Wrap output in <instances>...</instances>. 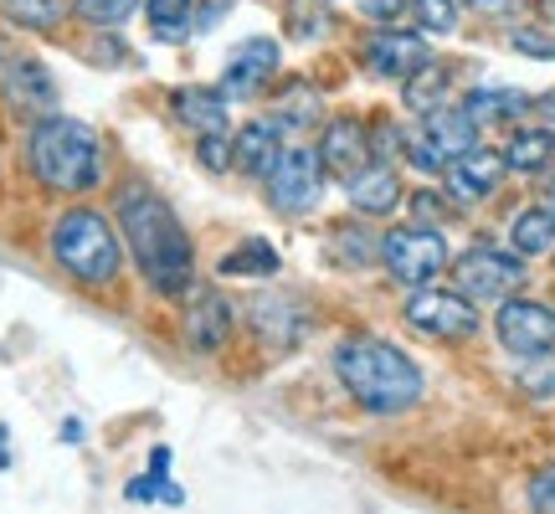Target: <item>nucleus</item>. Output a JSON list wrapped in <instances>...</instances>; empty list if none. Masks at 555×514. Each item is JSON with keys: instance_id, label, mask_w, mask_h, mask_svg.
I'll return each mask as SVG.
<instances>
[{"instance_id": "nucleus-1", "label": "nucleus", "mask_w": 555, "mask_h": 514, "mask_svg": "<svg viewBox=\"0 0 555 514\" xmlns=\"http://www.w3.org/2000/svg\"><path fill=\"white\" fill-rule=\"evenodd\" d=\"M119 232L129 242V253H134L144 283L155 294L176 298L191 288V278H196V247H191L185 227H180V217L170 211L165 196L144 191V185H129L119 196Z\"/></svg>"}, {"instance_id": "nucleus-2", "label": "nucleus", "mask_w": 555, "mask_h": 514, "mask_svg": "<svg viewBox=\"0 0 555 514\" xmlns=\"http://www.w3.org/2000/svg\"><path fill=\"white\" fill-rule=\"evenodd\" d=\"M335 376L350 391V401H360L365 412H376V416L412 412L416 401H422V371L391 339H376V335L345 339L335 350Z\"/></svg>"}, {"instance_id": "nucleus-3", "label": "nucleus", "mask_w": 555, "mask_h": 514, "mask_svg": "<svg viewBox=\"0 0 555 514\" xmlns=\"http://www.w3.org/2000/svg\"><path fill=\"white\" fill-rule=\"evenodd\" d=\"M26 165L31 176L57 191V196H82L103 180V144L99 134L88 129L73 114H47V119L31 124L26 134Z\"/></svg>"}, {"instance_id": "nucleus-4", "label": "nucleus", "mask_w": 555, "mask_h": 514, "mask_svg": "<svg viewBox=\"0 0 555 514\" xmlns=\"http://www.w3.org/2000/svg\"><path fill=\"white\" fill-rule=\"evenodd\" d=\"M52 257H57V268L73 283L108 288V283H119V268H124V232H114L108 217H99V211L73 206L52 227Z\"/></svg>"}, {"instance_id": "nucleus-5", "label": "nucleus", "mask_w": 555, "mask_h": 514, "mask_svg": "<svg viewBox=\"0 0 555 514\" xmlns=\"http://www.w3.org/2000/svg\"><path fill=\"white\" fill-rule=\"evenodd\" d=\"M380 262H386V273L391 283L401 288H427L442 268H448V237L437 232V227H397V232H386L380 237Z\"/></svg>"}, {"instance_id": "nucleus-6", "label": "nucleus", "mask_w": 555, "mask_h": 514, "mask_svg": "<svg viewBox=\"0 0 555 514\" xmlns=\"http://www.w3.org/2000/svg\"><path fill=\"white\" fill-rule=\"evenodd\" d=\"M262 180H268V206L278 217H304L324 191V159H319V150L283 144V155L273 159V170Z\"/></svg>"}, {"instance_id": "nucleus-7", "label": "nucleus", "mask_w": 555, "mask_h": 514, "mask_svg": "<svg viewBox=\"0 0 555 514\" xmlns=\"http://www.w3.org/2000/svg\"><path fill=\"white\" fill-rule=\"evenodd\" d=\"M525 288V257L499 253V247H468L457 257V294L483 298V304H504Z\"/></svg>"}, {"instance_id": "nucleus-8", "label": "nucleus", "mask_w": 555, "mask_h": 514, "mask_svg": "<svg viewBox=\"0 0 555 514\" xmlns=\"http://www.w3.org/2000/svg\"><path fill=\"white\" fill-rule=\"evenodd\" d=\"M406 324L427 339H468L478 330V309L468 294H448V288H416L406 298Z\"/></svg>"}, {"instance_id": "nucleus-9", "label": "nucleus", "mask_w": 555, "mask_h": 514, "mask_svg": "<svg viewBox=\"0 0 555 514\" xmlns=\"http://www.w3.org/2000/svg\"><path fill=\"white\" fill-rule=\"evenodd\" d=\"M494 335L509 356H545L555 350V309L540 298H504L494 314Z\"/></svg>"}, {"instance_id": "nucleus-10", "label": "nucleus", "mask_w": 555, "mask_h": 514, "mask_svg": "<svg viewBox=\"0 0 555 514\" xmlns=\"http://www.w3.org/2000/svg\"><path fill=\"white\" fill-rule=\"evenodd\" d=\"M278 41L273 37H247L227 57V73H221V93L227 99H258L262 88L273 82V73H278Z\"/></svg>"}, {"instance_id": "nucleus-11", "label": "nucleus", "mask_w": 555, "mask_h": 514, "mask_svg": "<svg viewBox=\"0 0 555 514\" xmlns=\"http://www.w3.org/2000/svg\"><path fill=\"white\" fill-rule=\"evenodd\" d=\"M360 57H365V67H371L376 78L406 82L416 67H427V62H433V47L416 37V31H371L365 47H360Z\"/></svg>"}, {"instance_id": "nucleus-12", "label": "nucleus", "mask_w": 555, "mask_h": 514, "mask_svg": "<svg viewBox=\"0 0 555 514\" xmlns=\"http://www.w3.org/2000/svg\"><path fill=\"white\" fill-rule=\"evenodd\" d=\"M376 155V144H371V129L360 119H330L324 124V139H319V159H324V176H339L350 180L360 176L365 165Z\"/></svg>"}, {"instance_id": "nucleus-13", "label": "nucleus", "mask_w": 555, "mask_h": 514, "mask_svg": "<svg viewBox=\"0 0 555 514\" xmlns=\"http://www.w3.org/2000/svg\"><path fill=\"white\" fill-rule=\"evenodd\" d=\"M253 330H258L268 345H278V350H294L298 339L309 335V304L294 294H262L253 298Z\"/></svg>"}, {"instance_id": "nucleus-14", "label": "nucleus", "mask_w": 555, "mask_h": 514, "mask_svg": "<svg viewBox=\"0 0 555 514\" xmlns=\"http://www.w3.org/2000/svg\"><path fill=\"white\" fill-rule=\"evenodd\" d=\"M504 170H509V159L499 155V150H489V144H474L468 155L448 159V191H453L457 201H489L499 191V180H504Z\"/></svg>"}, {"instance_id": "nucleus-15", "label": "nucleus", "mask_w": 555, "mask_h": 514, "mask_svg": "<svg viewBox=\"0 0 555 514\" xmlns=\"http://www.w3.org/2000/svg\"><path fill=\"white\" fill-rule=\"evenodd\" d=\"M5 103L16 108L21 119H47V114H57V82H52V73L41 62H11Z\"/></svg>"}, {"instance_id": "nucleus-16", "label": "nucleus", "mask_w": 555, "mask_h": 514, "mask_svg": "<svg viewBox=\"0 0 555 514\" xmlns=\"http://www.w3.org/2000/svg\"><path fill=\"white\" fill-rule=\"evenodd\" d=\"M422 144L442 159V170H448V159L468 155L478 144V119L468 108H433V114H422Z\"/></svg>"}, {"instance_id": "nucleus-17", "label": "nucleus", "mask_w": 555, "mask_h": 514, "mask_svg": "<svg viewBox=\"0 0 555 514\" xmlns=\"http://www.w3.org/2000/svg\"><path fill=\"white\" fill-rule=\"evenodd\" d=\"M283 155V129L273 119H253L242 124L237 139H232V170L237 176H268L273 170V159Z\"/></svg>"}, {"instance_id": "nucleus-18", "label": "nucleus", "mask_w": 555, "mask_h": 514, "mask_svg": "<svg viewBox=\"0 0 555 514\" xmlns=\"http://www.w3.org/2000/svg\"><path fill=\"white\" fill-rule=\"evenodd\" d=\"M232 330H237V309L221 294H196L191 314H185V339L211 356V350H221V345L232 339Z\"/></svg>"}, {"instance_id": "nucleus-19", "label": "nucleus", "mask_w": 555, "mask_h": 514, "mask_svg": "<svg viewBox=\"0 0 555 514\" xmlns=\"http://www.w3.org/2000/svg\"><path fill=\"white\" fill-rule=\"evenodd\" d=\"M345 191H350V206L360 217H386L401 206V176L391 165H365L360 176L345 180Z\"/></svg>"}, {"instance_id": "nucleus-20", "label": "nucleus", "mask_w": 555, "mask_h": 514, "mask_svg": "<svg viewBox=\"0 0 555 514\" xmlns=\"http://www.w3.org/2000/svg\"><path fill=\"white\" fill-rule=\"evenodd\" d=\"M176 119L185 129H196V134H227V114H232V99L221 93V88H180L176 99Z\"/></svg>"}, {"instance_id": "nucleus-21", "label": "nucleus", "mask_w": 555, "mask_h": 514, "mask_svg": "<svg viewBox=\"0 0 555 514\" xmlns=\"http://www.w3.org/2000/svg\"><path fill=\"white\" fill-rule=\"evenodd\" d=\"M509 247L519 257H545L555 247V211L551 206H525L509 227Z\"/></svg>"}, {"instance_id": "nucleus-22", "label": "nucleus", "mask_w": 555, "mask_h": 514, "mask_svg": "<svg viewBox=\"0 0 555 514\" xmlns=\"http://www.w3.org/2000/svg\"><path fill=\"white\" fill-rule=\"evenodd\" d=\"M463 108H468L478 124H504V119H519V114L530 108V99H525L519 88H474V93L463 99Z\"/></svg>"}, {"instance_id": "nucleus-23", "label": "nucleus", "mask_w": 555, "mask_h": 514, "mask_svg": "<svg viewBox=\"0 0 555 514\" xmlns=\"http://www.w3.org/2000/svg\"><path fill=\"white\" fill-rule=\"evenodd\" d=\"M283 26L298 41H319L335 26V5L330 0H283Z\"/></svg>"}, {"instance_id": "nucleus-24", "label": "nucleus", "mask_w": 555, "mask_h": 514, "mask_svg": "<svg viewBox=\"0 0 555 514\" xmlns=\"http://www.w3.org/2000/svg\"><path fill=\"white\" fill-rule=\"evenodd\" d=\"M504 159H509V170L535 176V170H545V165L555 159V134H551V129H519V134L509 139Z\"/></svg>"}, {"instance_id": "nucleus-25", "label": "nucleus", "mask_w": 555, "mask_h": 514, "mask_svg": "<svg viewBox=\"0 0 555 514\" xmlns=\"http://www.w3.org/2000/svg\"><path fill=\"white\" fill-rule=\"evenodd\" d=\"M442 99H448V67H437V62L416 67L406 78V88H401V103L412 114H433V108H442Z\"/></svg>"}, {"instance_id": "nucleus-26", "label": "nucleus", "mask_w": 555, "mask_h": 514, "mask_svg": "<svg viewBox=\"0 0 555 514\" xmlns=\"http://www.w3.org/2000/svg\"><path fill=\"white\" fill-rule=\"evenodd\" d=\"M144 16H150V31L155 41H185L191 37V16H196V5L191 0H144Z\"/></svg>"}, {"instance_id": "nucleus-27", "label": "nucleus", "mask_w": 555, "mask_h": 514, "mask_svg": "<svg viewBox=\"0 0 555 514\" xmlns=\"http://www.w3.org/2000/svg\"><path fill=\"white\" fill-rule=\"evenodd\" d=\"M278 273V253L262 237H247L237 253L221 257V278H273Z\"/></svg>"}, {"instance_id": "nucleus-28", "label": "nucleus", "mask_w": 555, "mask_h": 514, "mask_svg": "<svg viewBox=\"0 0 555 514\" xmlns=\"http://www.w3.org/2000/svg\"><path fill=\"white\" fill-rule=\"evenodd\" d=\"M0 11L16 21V26H31V31H52L62 21V0H0Z\"/></svg>"}, {"instance_id": "nucleus-29", "label": "nucleus", "mask_w": 555, "mask_h": 514, "mask_svg": "<svg viewBox=\"0 0 555 514\" xmlns=\"http://www.w3.org/2000/svg\"><path fill=\"white\" fill-rule=\"evenodd\" d=\"M314 119H319V99L309 93V88H294L288 99L278 103V114H273V124L283 129V134H294V129H309Z\"/></svg>"}, {"instance_id": "nucleus-30", "label": "nucleus", "mask_w": 555, "mask_h": 514, "mask_svg": "<svg viewBox=\"0 0 555 514\" xmlns=\"http://www.w3.org/2000/svg\"><path fill=\"white\" fill-rule=\"evenodd\" d=\"M335 257L345 268H365V262H376L380 257V242L371 232H350V227H339L335 232Z\"/></svg>"}, {"instance_id": "nucleus-31", "label": "nucleus", "mask_w": 555, "mask_h": 514, "mask_svg": "<svg viewBox=\"0 0 555 514\" xmlns=\"http://www.w3.org/2000/svg\"><path fill=\"white\" fill-rule=\"evenodd\" d=\"M412 11H416V26L433 31V37H448L457 26V0H412Z\"/></svg>"}, {"instance_id": "nucleus-32", "label": "nucleus", "mask_w": 555, "mask_h": 514, "mask_svg": "<svg viewBox=\"0 0 555 514\" xmlns=\"http://www.w3.org/2000/svg\"><path fill=\"white\" fill-rule=\"evenodd\" d=\"M134 5L139 0H73V11L93 26H119V21L134 16Z\"/></svg>"}, {"instance_id": "nucleus-33", "label": "nucleus", "mask_w": 555, "mask_h": 514, "mask_svg": "<svg viewBox=\"0 0 555 514\" xmlns=\"http://www.w3.org/2000/svg\"><path fill=\"white\" fill-rule=\"evenodd\" d=\"M519 386L530 396H555V356H525V371H519Z\"/></svg>"}, {"instance_id": "nucleus-34", "label": "nucleus", "mask_w": 555, "mask_h": 514, "mask_svg": "<svg viewBox=\"0 0 555 514\" xmlns=\"http://www.w3.org/2000/svg\"><path fill=\"white\" fill-rule=\"evenodd\" d=\"M196 155H201V165H206L211 176H227V170H232V139L227 134H201Z\"/></svg>"}, {"instance_id": "nucleus-35", "label": "nucleus", "mask_w": 555, "mask_h": 514, "mask_svg": "<svg viewBox=\"0 0 555 514\" xmlns=\"http://www.w3.org/2000/svg\"><path fill=\"white\" fill-rule=\"evenodd\" d=\"M509 47H515V52H525V57H540V62H551V57H555V37H540L535 26L515 31V37H509Z\"/></svg>"}, {"instance_id": "nucleus-36", "label": "nucleus", "mask_w": 555, "mask_h": 514, "mask_svg": "<svg viewBox=\"0 0 555 514\" xmlns=\"http://www.w3.org/2000/svg\"><path fill=\"white\" fill-rule=\"evenodd\" d=\"M530 510H535V514H555V463H551V468H540V474L530 478Z\"/></svg>"}, {"instance_id": "nucleus-37", "label": "nucleus", "mask_w": 555, "mask_h": 514, "mask_svg": "<svg viewBox=\"0 0 555 514\" xmlns=\"http://www.w3.org/2000/svg\"><path fill=\"white\" fill-rule=\"evenodd\" d=\"M360 11H365L371 21H391V16L406 11V0H360Z\"/></svg>"}, {"instance_id": "nucleus-38", "label": "nucleus", "mask_w": 555, "mask_h": 514, "mask_svg": "<svg viewBox=\"0 0 555 514\" xmlns=\"http://www.w3.org/2000/svg\"><path fill=\"white\" fill-rule=\"evenodd\" d=\"M457 5H468V11H478V16H509L519 0H457Z\"/></svg>"}, {"instance_id": "nucleus-39", "label": "nucleus", "mask_w": 555, "mask_h": 514, "mask_svg": "<svg viewBox=\"0 0 555 514\" xmlns=\"http://www.w3.org/2000/svg\"><path fill=\"white\" fill-rule=\"evenodd\" d=\"M232 5H237V0H211V5H206V11H201V16H196V31H206V26H217V21L227 16Z\"/></svg>"}, {"instance_id": "nucleus-40", "label": "nucleus", "mask_w": 555, "mask_h": 514, "mask_svg": "<svg viewBox=\"0 0 555 514\" xmlns=\"http://www.w3.org/2000/svg\"><path fill=\"white\" fill-rule=\"evenodd\" d=\"M551 11H555V0H551Z\"/></svg>"}, {"instance_id": "nucleus-41", "label": "nucleus", "mask_w": 555, "mask_h": 514, "mask_svg": "<svg viewBox=\"0 0 555 514\" xmlns=\"http://www.w3.org/2000/svg\"><path fill=\"white\" fill-rule=\"evenodd\" d=\"M551 211H555V206H551Z\"/></svg>"}]
</instances>
